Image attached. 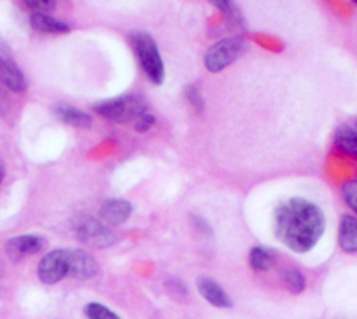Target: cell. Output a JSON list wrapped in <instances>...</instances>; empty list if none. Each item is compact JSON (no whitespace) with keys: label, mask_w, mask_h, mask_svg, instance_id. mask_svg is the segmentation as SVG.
Wrapping results in <instances>:
<instances>
[{"label":"cell","mask_w":357,"mask_h":319,"mask_svg":"<svg viewBox=\"0 0 357 319\" xmlns=\"http://www.w3.org/2000/svg\"><path fill=\"white\" fill-rule=\"evenodd\" d=\"M326 230L324 212L314 202L289 198L275 211V233L294 253H307L319 242Z\"/></svg>","instance_id":"obj_1"},{"label":"cell","mask_w":357,"mask_h":319,"mask_svg":"<svg viewBox=\"0 0 357 319\" xmlns=\"http://www.w3.org/2000/svg\"><path fill=\"white\" fill-rule=\"evenodd\" d=\"M133 51L140 61V67L146 72L149 81L154 84H161L165 79V65L161 58L160 50H158L156 40L147 32H133L132 34Z\"/></svg>","instance_id":"obj_2"},{"label":"cell","mask_w":357,"mask_h":319,"mask_svg":"<svg viewBox=\"0 0 357 319\" xmlns=\"http://www.w3.org/2000/svg\"><path fill=\"white\" fill-rule=\"evenodd\" d=\"M93 111L111 121L126 123L146 114V102L139 95H123L111 101L98 102L93 105Z\"/></svg>","instance_id":"obj_3"},{"label":"cell","mask_w":357,"mask_h":319,"mask_svg":"<svg viewBox=\"0 0 357 319\" xmlns=\"http://www.w3.org/2000/svg\"><path fill=\"white\" fill-rule=\"evenodd\" d=\"M243 50H245V44H243L242 37H229V39L219 40L205 53V67L211 72L225 71L243 53Z\"/></svg>","instance_id":"obj_4"},{"label":"cell","mask_w":357,"mask_h":319,"mask_svg":"<svg viewBox=\"0 0 357 319\" xmlns=\"http://www.w3.org/2000/svg\"><path fill=\"white\" fill-rule=\"evenodd\" d=\"M37 276L44 284H56L67 276H70V263H68V251L54 249L47 253L37 267Z\"/></svg>","instance_id":"obj_5"},{"label":"cell","mask_w":357,"mask_h":319,"mask_svg":"<svg viewBox=\"0 0 357 319\" xmlns=\"http://www.w3.org/2000/svg\"><path fill=\"white\" fill-rule=\"evenodd\" d=\"M77 239L84 244L95 248H109L116 242V235L109 230L107 225L95 218H82L77 225Z\"/></svg>","instance_id":"obj_6"},{"label":"cell","mask_w":357,"mask_h":319,"mask_svg":"<svg viewBox=\"0 0 357 319\" xmlns=\"http://www.w3.org/2000/svg\"><path fill=\"white\" fill-rule=\"evenodd\" d=\"M0 81L13 91H23L26 88V79L22 68L13 58L8 44L0 39Z\"/></svg>","instance_id":"obj_7"},{"label":"cell","mask_w":357,"mask_h":319,"mask_svg":"<svg viewBox=\"0 0 357 319\" xmlns=\"http://www.w3.org/2000/svg\"><path fill=\"white\" fill-rule=\"evenodd\" d=\"M46 246V239L39 235H20L9 239L6 251L13 260H22L25 256L36 255Z\"/></svg>","instance_id":"obj_8"},{"label":"cell","mask_w":357,"mask_h":319,"mask_svg":"<svg viewBox=\"0 0 357 319\" xmlns=\"http://www.w3.org/2000/svg\"><path fill=\"white\" fill-rule=\"evenodd\" d=\"M68 263H70V276L75 279H89L98 272V265L93 256L81 249L68 251Z\"/></svg>","instance_id":"obj_9"},{"label":"cell","mask_w":357,"mask_h":319,"mask_svg":"<svg viewBox=\"0 0 357 319\" xmlns=\"http://www.w3.org/2000/svg\"><path fill=\"white\" fill-rule=\"evenodd\" d=\"M197 288L198 291H200L202 297H204L208 304L214 305V307L229 309L233 305L231 298L228 297V293H226V291L222 290L215 281L208 279V277H198Z\"/></svg>","instance_id":"obj_10"},{"label":"cell","mask_w":357,"mask_h":319,"mask_svg":"<svg viewBox=\"0 0 357 319\" xmlns=\"http://www.w3.org/2000/svg\"><path fill=\"white\" fill-rule=\"evenodd\" d=\"M132 204L123 198H112L107 200L100 209V218L107 225H123L132 216Z\"/></svg>","instance_id":"obj_11"},{"label":"cell","mask_w":357,"mask_h":319,"mask_svg":"<svg viewBox=\"0 0 357 319\" xmlns=\"http://www.w3.org/2000/svg\"><path fill=\"white\" fill-rule=\"evenodd\" d=\"M338 244L345 253H357V218L343 216L338 228Z\"/></svg>","instance_id":"obj_12"},{"label":"cell","mask_w":357,"mask_h":319,"mask_svg":"<svg viewBox=\"0 0 357 319\" xmlns=\"http://www.w3.org/2000/svg\"><path fill=\"white\" fill-rule=\"evenodd\" d=\"M54 112H56V116L61 121L67 123V125L77 126V128H88V126H91V121H93L88 112L81 111V109L74 107L70 104H58L54 107Z\"/></svg>","instance_id":"obj_13"},{"label":"cell","mask_w":357,"mask_h":319,"mask_svg":"<svg viewBox=\"0 0 357 319\" xmlns=\"http://www.w3.org/2000/svg\"><path fill=\"white\" fill-rule=\"evenodd\" d=\"M335 146L342 153L357 158V128L350 125H342L335 133Z\"/></svg>","instance_id":"obj_14"},{"label":"cell","mask_w":357,"mask_h":319,"mask_svg":"<svg viewBox=\"0 0 357 319\" xmlns=\"http://www.w3.org/2000/svg\"><path fill=\"white\" fill-rule=\"evenodd\" d=\"M30 23H32L33 29L44 34H65L70 30L67 23L60 22V20L53 18V16H47L46 13H33L30 16Z\"/></svg>","instance_id":"obj_15"},{"label":"cell","mask_w":357,"mask_h":319,"mask_svg":"<svg viewBox=\"0 0 357 319\" xmlns=\"http://www.w3.org/2000/svg\"><path fill=\"white\" fill-rule=\"evenodd\" d=\"M249 263L250 267H252V270H256V272H266L273 263L272 251L266 248H261V246L252 248V251H250V256H249Z\"/></svg>","instance_id":"obj_16"},{"label":"cell","mask_w":357,"mask_h":319,"mask_svg":"<svg viewBox=\"0 0 357 319\" xmlns=\"http://www.w3.org/2000/svg\"><path fill=\"white\" fill-rule=\"evenodd\" d=\"M282 281L286 284V288L293 293H301L307 286V281H305L303 274L296 269H286L282 272Z\"/></svg>","instance_id":"obj_17"},{"label":"cell","mask_w":357,"mask_h":319,"mask_svg":"<svg viewBox=\"0 0 357 319\" xmlns=\"http://www.w3.org/2000/svg\"><path fill=\"white\" fill-rule=\"evenodd\" d=\"M84 314L88 319H121L114 311L98 302H89L84 307Z\"/></svg>","instance_id":"obj_18"},{"label":"cell","mask_w":357,"mask_h":319,"mask_svg":"<svg viewBox=\"0 0 357 319\" xmlns=\"http://www.w3.org/2000/svg\"><path fill=\"white\" fill-rule=\"evenodd\" d=\"M342 195L349 207L357 214V181H349L342 186Z\"/></svg>","instance_id":"obj_19"},{"label":"cell","mask_w":357,"mask_h":319,"mask_svg":"<svg viewBox=\"0 0 357 319\" xmlns=\"http://www.w3.org/2000/svg\"><path fill=\"white\" fill-rule=\"evenodd\" d=\"M214 6H218L219 11L225 13V15L228 16L233 23H242V15H240L238 9H236V6H233L231 2H226V0H215Z\"/></svg>","instance_id":"obj_20"},{"label":"cell","mask_w":357,"mask_h":319,"mask_svg":"<svg viewBox=\"0 0 357 319\" xmlns=\"http://www.w3.org/2000/svg\"><path fill=\"white\" fill-rule=\"evenodd\" d=\"M184 94H186L188 102H190V105L195 109V111H197V112L204 111V98H202L200 91H198L197 87L190 84V87H186Z\"/></svg>","instance_id":"obj_21"},{"label":"cell","mask_w":357,"mask_h":319,"mask_svg":"<svg viewBox=\"0 0 357 319\" xmlns=\"http://www.w3.org/2000/svg\"><path fill=\"white\" fill-rule=\"evenodd\" d=\"M25 6H29L30 9H33L36 13H44V11H50L56 6L54 0H26Z\"/></svg>","instance_id":"obj_22"},{"label":"cell","mask_w":357,"mask_h":319,"mask_svg":"<svg viewBox=\"0 0 357 319\" xmlns=\"http://www.w3.org/2000/svg\"><path fill=\"white\" fill-rule=\"evenodd\" d=\"M154 123H156V118H154L153 114H142L139 119H137L135 128L139 130V132H147Z\"/></svg>","instance_id":"obj_23"},{"label":"cell","mask_w":357,"mask_h":319,"mask_svg":"<svg viewBox=\"0 0 357 319\" xmlns=\"http://www.w3.org/2000/svg\"><path fill=\"white\" fill-rule=\"evenodd\" d=\"M2 181H4V169L0 165V184H2Z\"/></svg>","instance_id":"obj_24"},{"label":"cell","mask_w":357,"mask_h":319,"mask_svg":"<svg viewBox=\"0 0 357 319\" xmlns=\"http://www.w3.org/2000/svg\"><path fill=\"white\" fill-rule=\"evenodd\" d=\"M354 4H356V6H357V0H354Z\"/></svg>","instance_id":"obj_25"},{"label":"cell","mask_w":357,"mask_h":319,"mask_svg":"<svg viewBox=\"0 0 357 319\" xmlns=\"http://www.w3.org/2000/svg\"><path fill=\"white\" fill-rule=\"evenodd\" d=\"M354 126H356V128H357V121H356V125H354Z\"/></svg>","instance_id":"obj_26"}]
</instances>
